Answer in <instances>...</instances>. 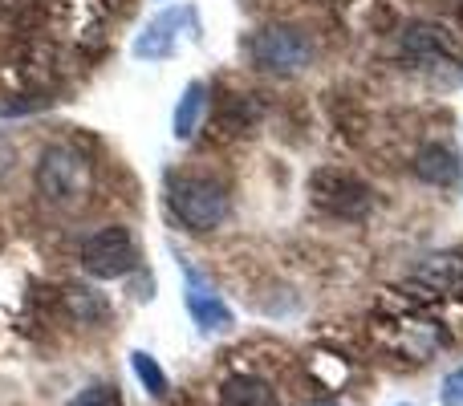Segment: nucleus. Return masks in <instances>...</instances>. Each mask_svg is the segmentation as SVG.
<instances>
[{
	"label": "nucleus",
	"instance_id": "1",
	"mask_svg": "<svg viewBox=\"0 0 463 406\" xmlns=\"http://www.w3.org/2000/svg\"><path fill=\"white\" fill-rule=\"evenodd\" d=\"M171 212L179 215V223L192 231H212L228 220L232 203L228 192L208 175H179L171 179Z\"/></svg>",
	"mask_w": 463,
	"mask_h": 406
},
{
	"label": "nucleus",
	"instance_id": "2",
	"mask_svg": "<svg viewBox=\"0 0 463 406\" xmlns=\"http://www.w3.org/2000/svg\"><path fill=\"white\" fill-rule=\"evenodd\" d=\"M248 57L264 73H297L313 61V41L293 24H269L248 37Z\"/></svg>",
	"mask_w": 463,
	"mask_h": 406
},
{
	"label": "nucleus",
	"instance_id": "3",
	"mask_svg": "<svg viewBox=\"0 0 463 406\" xmlns=\"http://www.w3.org/2000/svg\"><path fill=\"white\" fill-rule=\"evenodd\" d=\"M37 187L53 207H73L86 200L90 192V167L73 146H49L41 155L37 167Z\"/></svg>",
	"mask_w": 463,
	"mask_h": 406
},
{
	"label": "nucleus",
	"instance_id": "4",
	"mask_svg": "<svg viewBox=\"0 0 463 406\" xmlns=\"http://www.w3.org/2000/svg\"><path fill=\"white\" fill-rule=\"evenodd\" d=\"M81 264L102 280L135 272L138 269V244H135V236H130V228L110 223V228H98L94 236H86V244H81Z\"/></svg>",
	"mask_w": 463,
	"mask_h": 406
},
{
	"label": "nucleus",
	"instance_id": "5",
	"mask_svg": "<svg viewBox=\"0 0 463 406\" xmlns=\"http://www.w3.org/2000/svg\"><path fill=\"white\" fill-rule=\"evenodd\" d=\"M179 269H184V305H187V313H192V321L203 334H228V329L236 326V313H232L228 301L216 293V285H212L187 256H179Z\"/></svg>",
	"mask_w": 463,
	"mask_h": 406
},
{
	"label": "nucleus",
	"instance_id": "6",
	"mask_svg": "<svg viewBox=\"0 0 463 406\" xmlns=\"http://www.w3.org/2000/svg\"><path fill=\"white\" fill-rule=\"evenodd\" d=\"M309 192H313V200H317L321 207H329L334 215H345V220H358V215H366L370 203H374L370 187L362 184L358 175L342 171V167H321V171H313Z\"/></svg>",
	"mask_w": 463,
	"mask_h": 406
},
{
	"label": "nucleus",
	"instance_id": "7",
	"mask_svg": "<svg viewBox=\"0 0 463 406\" xmlns=\"http://www.w3.org/2000/svg\"><path fill=\"white\" fill-rule=\"evenodd\" d=\"M184 24H195V8H167V13L151 16V21L143 24V33L135 37L130 53H135L138 61H167L179 45V29H184Z\"/></svg>",
	"mask_w": 463,
	"mask_h": 406
},
{
	"label": "nucleus",
	"instance_id": "8",
	"mask_svg": "<svg viewBox=\"0 0 463 406\" xmlns=\"http://www.w3.org/2000/svg\"><path fill=\"white\" fill-rule=\"evenodd\" d=\"M220 406H280V394L260 374H232L220 386Z\"/></svg>",
	"mask_w": 463,
	"mask_h": 406
},
{
	"label": "nucleus",
	"instance_id": "9",
	"mask_svg": "<svg viewBox=\"0 0 463 406\" xmlns=\"http://www.w3.org/2000/svg\"><path fill=\"white\" fill-rule=\"evenodd\" d=\"M459 155L451 151L448 143H427L423 151L415 155V175L431 187H451L459 179Z\"/></svg>",
	"mask_w": 463,
	"mask_h": 406
},
{
	"label": "nucleus",
	"instance_id": "10",
	"mask_svg": "<svg viewBox=\"0 0 463 406\" xmlns=\"http://www.w3.org/2000/svg\"><path fill=\"white\" fill-rule=\"evenodd\" d=\"M203 114H208V86H203V81H187L184 98H179V106H175V118H171V135H175L179 143H187V138L200 130Z\"/></svg>",
	"mask_w": 463,
	"mask_h": 406
},
{
	"label": "nucleus",
	"instance_id": "11",
	"mask_svg": "<svg viewBox=\"0 0 463 406\" xmlns=\"http://www.w3.org/2000/svg\"><path fill=\"white\" fill-rule=\"evenodd\" d=\"M402 49H407L411 57H451L456 53V45H451V41L443 37V29H435V24H411V29L402 33Z\"/></svg>",
	"mask_w": 463,
	"mask_h": 406
},
{
	"label": "nucleus",
	"instance_id": "12",
	"mask_svg": "<svg viewBox=\"0 0 463 406\" xmlns=\"http://www.w3.org/2000/svg\"><path fill=\"white\" fill-rule=\"evenodd\" d=\"M130 370H135V378L146 386V394H151V399H163V394H167V386H171L167 374H163V366H159V362H155L146 350H135V354H130Z\"/></svg>",
	"mask_w": 463,
	"mask_h": 406
},
{
	"label": "nucleus",
	"instance_id": "13",
	"mask_svg": "<svg viewBox=\"0 0 463 406\" xmlns=\"http://www.w3.org/2000/svg\"><path fill=\"white\" fill-rule=\"evenodd\" d=\"M70 406H122V391L114 382H90L73 394Z\"/></svg>",
	"mask_w": 463,
	"mask_h": 406
},
{
	"label": "nucleus",
	"instance_id": "14",
	"mask_svg": "<svg viewBox=\"0 0 463 406\" xmlns=\"http://www.w3.org/2000/svg\"><path fill=\"white\" fill-rule=\"evenodd\" d=\"M439 402L443 406H463V366H456L448 378L439 382Z\"/></svg>",
	"mask_w": 463,
	"mask_h": 406
},
{
	"label": "nucleus",
	"instance_id": "15",
	"mask_svg": "<svg viewBox=\"0 0 463 406\" xmlns=\"http://www.w3.org/2000/svg\"><path fill=\"white\" fill-rule=\"evenodd\" d=\"M309 406H342V402H334V399H317V402H309Z\"/></svg>",
	"mask_w": 463,
	"mask_h": 406
},
{
	"label": "nucleus",
	"instance_id": "16",
	"mask_svg": "<svg viewBox=\"0 0 463 406\" xmlns=\"http://www.w3.org/2000/svg\"><path fill=\"white\" fill-rule=\"evenodd\" d=\"M394 406H415V402H394Z\"/></svg>",
	"mask_w": 463,
	"mask_h": 406
}]
</instances>
